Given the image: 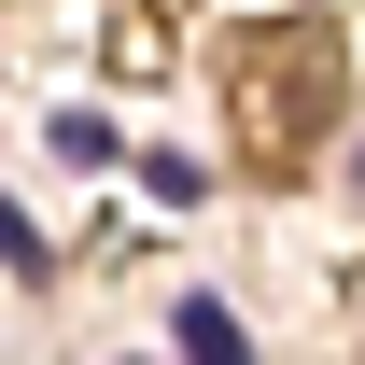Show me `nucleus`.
Masks as SVG:
<instances>
[{"instance_id": "obj_3", "label": "nucleus", "mask_w": 365, "mask_h": 365, "mask_svg": "<svg viewBox=\"0 0 365 365\" xmlns=\"http://www.w3.org/2000/svg\"><path fill=\"white\" fill-rule=\"evenodd\" d=\"M0 267H43V225L29 211H0Z\"/></svg>"}, {"instance_id": "obj_4", "label": "nucleus", "mask_w": 365, "mask_h": 365, "mask_svg": "<svg viewBox=\"0 0 365 365\" xmlns=\"http://www.w3.org/2000/svg\"><path fill=\"white\" fill-rule=\"evenodd\" d=\"M351 182H365V155H351Z\"/></svg>"}, {"instance_id": "obj_1", "label": "nucleus", "mask_w": 365, "mask_h": 365, "mask_svg": "<svg viewBox=\"0 0 365 365\" xmlns=\"http://www.w3.org/2000/svg\"><path fill=\"white\" fill-rule=\"evenodd\" d=\"M239 113H253V140H309L323 113H337V29H267V56L239 71Z\"/></svg>"}, {"instance_id": "obj_2", "label": "nucleus", "mask_w": 365, "mask_h": 365, "mask_svg": "<svg viewBox=\"0 0 365 365\" xmlns=\"http://www.w3.org/2000/svg\"><path fill=\"white\" fill-rule=\"evenodd\" d=\"M182 351H197V365H239V323L211 309V295H197V309H182Z\"/></svg>"}]
</instances>
